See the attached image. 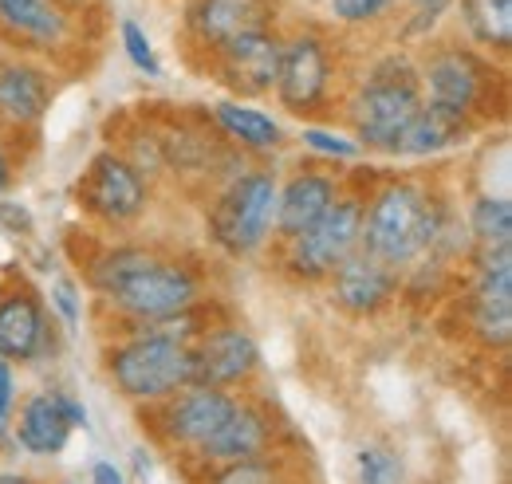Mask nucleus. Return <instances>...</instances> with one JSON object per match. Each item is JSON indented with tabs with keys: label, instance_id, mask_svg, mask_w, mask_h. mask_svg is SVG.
Instances as JSON below:
<instances>
[{
	"label": "nucleus",
	"instance_id": "obj_17",
	"mask_svg": "<svg viewBox=\"0 0 512 484\" xmlns=\"http://www.w3.org/2000/svg\"><path fill=\"white\" fill-rule=\"evenodd\" d=\"M280 56H284V32L280 28H260L241 40H233L229 48H221L213 60L201 63V71L229 91V99L256 103L268 99L280 75Z\"/></svg>",
	"mask_w": 512,
	"mask_h": 484
},
{
	"label": "nucleus",
	"instance_id": "obj_23",
	"mask_svg": "<svg viewBox=\"0 0 512 484\" xmlns=\"http://www.w3.org/2000/svg\"><path fill=\"white\" fill-rule=\"evenodd\" d=\"M473 134H477V126H469V122L457 119V115H446V111L422 103L418 115L406 122V130H402V138H398V146H394L390 158H402V162H434V158H442L449 150L465 146Z\"/></svg>",
	"mask_w": 512,
	"mask_h": 484
},
{
	"label": "nucleus",
	"instance_id": "obj_7",
	"mask_svg": "<svg viewBox=\"0 0 512 484\" xmlns=\"http://www.w3.org/2000/svg\"><path fill=\"white\" fill-rule=\"evenodd\" d=\"M99 366L115 386V394L138 410L174 398L182 386L193 382L190 347L146 331H115L99 351Z\"/></svg>",
	"mask_w": 512,
	"mask_h": 484
},
{
	"label": "nucleus",
	"instance_id": "obj_35",
	"mask_svg": "<svg viewBox=\"0 0 512 484\" xmlns=\"http://www.w3.org/2000/svg\"><path fill=\"white\" fill-rule=\"evenodd\" d=\"M16 174H20V162H16V146L8 134H0V197H8V189L16 185Z\"/></svg>",
	"mask_w": 512,
	"mask_h": 484
},
{
	"label": "nucleus",
	"instance_id": "obj_32",
	"mask_svg": "<svg viewBox=\"0 0 512 484\" xmlns=\"http://www.w3.org/2000/svg\"><path fill=\"white\" fill-rule=\"evenodd\" d=\"M48 311H52V319L64 327L67 335H75L79 327H83V292H79V284L75 280H67V276H56L52 284H48Z\"/></svg>",
	"mask_w": 512,
	"mask_h": 484
},
{
	"label": "nucleus",
	"instance_id": "obj_12",
	"mask_svg": "<svg viewBox=\"0 0 512 484\" xmlns=\"http://www.w3.org/2000/svg\"><path fill=\"white\" fill-rule=\"evenodd\" d=\"M56 347H60V335H56V319L44 303V292L20 272H4L0 359L24 370V366H40L48 355H56Z\"/></svg>",
	"mask_w": 512,
	"mask_h": 484
},
{
	"label": "nucleus",
	"instance_id": "obj_6",
	"mask_svg": "<svg viewBox=\"0 0 512 484\" xmlns=\"http://www.w3.org/2000/svg\"><path fill=\"white\" fill-rule=\"evenodd\" d=\"M347 87V71L339 60V40H331L316 24H300L284 32V56L276 75V107L300 122H335L339 99Z\"/></svg>",
	"mask_w": 512,
	"mask_h": 484
},
{
	"label": "nucleus",
	"instance_id": "obj_1",
	"mask_svg": "<svg viewBox=\"0 0 512 484\" xmlns=\"http://www.w3.org/2000/svg\"><path fill=\"white\" fill-rule=\"evenodd\" d=\"M469 248L473 244L461 225V209L434 178L390 174L367 185L359 252L383 260L406 276L422 260L465 264Z\"/></svg>",
	"mask_w": 512,
	"mask_h": 484
},
{
	"label": "nucleus",
	"instance_id": "obj_2",
	"mask_svg": "<svg viewBox=\"0 0 512 484\" xmlns=\"http://www.w3.org/2000/svg\"><path fill=\"white\" fill-rule=\"evenodd\" d=\"M83 284L111 327L158 323L213 300L201 260L150 241H111L83 260Z\"/></svg>",
	"mask_w": 512,
	"mask_h": 484
},
{
	"label": "nucleus",
	"instance_id": "obj_40",
	"mask_svg": "<svg viewBox=\"0 0 512 484\" xmlns=\"http://www.w3.org/2000/svg\"><path fill=\"white\" fill-rule=\"evenodd\" d=\"M0 288H4V272H0Z\"/></svg>",
	"mask_w": 512,
	"mask_h": 484
},
{
	"label": "nucleus",
	"instance_id": "obj_18",
	"mask_svg": "<svg viewBox=\"0 0 512 484\" xmlns=\"http://www.w3.org/2000/svg\"><path fill=\"white\" fill-rule=\"evenodd\" d=\"M75 12L64 0H0V48L60 60L79 32Z\"/></svg>",
	"mask_w": 512,
	"mask_h": 484
},
{
	"label": "nucleus",
	"instance_id": "obj_15",
	"mask_svg": "<svg viewBox=\"0 0 512 484\" xmlns=\"http://www.w3.org/2000/svg\"><path fill=\"white\" fill-rule=\"evenodd\" d=\"M60 79L48 60L0 48V134L12 142L24 134H36L56 103Z\"/></svg>",
	"mask_w": 512,
	"mask_h": 484
},
{
	"label": "nucleus",
	"instance_id": "obj_22",
	"mask_svg": "<svg viewBox=\"0 0 512 484\" xmlns=\"http://www.w3.org/2000/svg\"><path fill=\"white\" fill-rule=\"evenodd\" d=\"M209 126L221 134L225 146H233L241 158L249 162H268L288 146V130L276 115H268L256 103H241V99H221L213 107H205Z\"/></svg>",
	"mask_w": 512,
	"mask_h": 484
},
{
	"label": "nucleus",
	"instance_id": "obj_26",
	"mask_svg": "<svg viewBox=\"0 0 512 484\" xmlns=\"http://www.w3.org/2000/svg\"><path fill=\"white\" fill-rule=\"evenodd\" d=\"M461 225H465L473 248H505V244H512V197L493 193V189L473 193L465 201Z\"/></svg>",
	"mask_w": 512,
	"mask_h": 484
},
{
	"label": "nucleus",
	"instance_id": "obj_34",
	"mask_svg": "<svg viewBox=\"0 0 512 484\" xmlns=\"http://www.w3.org/2000/svg\"><path fill=\"white\" fill-rule=\"evenodd\" d=\"M20 394H24V390H20V370L0 359V418H12Z\"/></svg>",
	"mask_w": 512,
	"mask_h": 484
},
{
	"label": "nucleus",
	"instance_id": "obj_33",
	"mask_svg": "<svg viewBox=\"0 0 512 484\" xmlns=\"http://www.w3.org/2000/svg\"><path fill=\"white\" fill-rule=\"evenodd\" d=\"M0 229L8 237H32L36 233V217L24 201H12V197H0Z\"/></svg>",
	"mask_w": 512,
	"mask_h": 484
},
{
	"label": "nucleus",
	"instance_id": "obj_10",
	"mask_svg": "<svg viewBox=\"0 0 512 484\" xmlns=\"http://www.w3.org/2000/svg\"><path fill=\"white\" fill-rule=\"evenodd\" d=\"M469 280L461 296L465 335L481 351L505 355L512 343V244L505 248H469Z\"/></svg>",
	"mask_w": 512,
	"mask_h": 484
},
{
	"label": "nucleus",
	"instance_id": "obj_27",
	"mask_svg": "<svg viewBox=\"0 0 512 484\" xmlns=\"http://www.w3.org/2000/svg\"><path fill=\"white\" fill-rule=\"evenodd\" d=\"M351 477L355 484H410V469H406L402 449L390 437H367L355 449Z\"/></svg>",
	"mask_w": 512,
	"mask_h": 484
},
{
	"label": "nucleus",
	"instance_id": "obj_20",
	"mask_svg": "<svg viewBox=\"0 0 512 484\" xmlns=\"http://www.w3.org/2000/svg\"><path fill=\"white\" fill-rule=\"evenodd\" d=\"M323 288H327V303L339 315L363 323V319H379L383 311L398 303V296L406 292V276L367 252H355L331 272V280Z\"/></svg>",
	"mask_w": 512,
	"mask_h": 484
},
{
	"label": "nucleus",
	"instance_id": "obj_38",
	"mask_svg": "<svg viewBox=\"0 0 512 484\" xmlns=\"http://www.w3.org/2000/svg\"><path fill=\"white\" fill-rule=\"evenodd\" d=\"M56 484H87V481H56Z\"/></svg>",
	"mask_w": 512,
	"mask_h": 484
},
{
	"label": "nucleus",
	"instance_id": "obj_21",
	"mask_svg": "<svg viewBox=\"0 0 512 484\" xmlns=\"http://www.w3.org/2000/svg\"><path fill=\"white\" fill-rule=\"evenodd\" d=\"M339 193H343V178L331 166L300 162L288 178H280V189H276V241L272 244L292 241L304 229H312Z\"/></svg>",
	"mask_w": 512,
	"mask_h": 484
},
{
	"label": "nucleus",
	"instance_id": "obj_13",
	"mask_svg": "<svg viewBox=\"0 0 512 484\" xmlns=\"http://www.w3.org/2000/svg\"><path fill=\"white\" fill-rule=\"evenodd\" d=\"M87 425H91V414L71 390L36 386V390L20 394V402L12 410V449H20L36 461H52L71 445V433L87 429Z\"/></svg>",
	"mask_w": 512,
	"mask_h": 484
},
{
	"label": "nucleus",
	"instance_id": "obj_3",
	"mask_svg": "<svg viewBox=\"0 0 512 484\" xmlns=\"http://www.w3.org/2000/svg\"><path fill=\"white\" fill-rule=\"evenodd\" d=\"M422 103L485 130L509 115V67L461 40L434 36L414 56Z\"/></svg>",
	"mask_w": 512,
	"mask_h": 484
},
{
	"label": "nucleus",
	"instance_id": "obj_14",
	"mask_svg": "<svg viewBox=\"0 0 512 484\" xmlns=\"http://www.w3.org/2000/svg\"><path fill=\"white\" fill-rule=\"evenodd\" d=\"M276 8L280 0H186L182 40L190 63L201 67L233 40L260 28H276Z\"/></svg>",
	"mask_w": 512,
	"mask_h": 484
},
{
	"label": "nucleus",
	"instance_id": "obj_29",
	"mask_svg": "<svg viewBox=\"0 0 512 484\" xmlns=\"http://www.w3.org/2000/svg\"><path fill=\"white\" fill-rule=\"evenodd\" d=\"M402 4H406V12L398 24V40L410 48H422L426 40H434L442 20L453 12V0H402Z\"/></svg>",
	"mask_w": 512,
	"mask_h": 484
},
{
	"label": "nucleus",
	"instance_id": "obj_25",
	"mask_svg": "<svg viewBox=\"0 0 512 484\" xmlns=\"http://www.w3.org/2000/svg\"><path fill=\"white\" fill-rule=\"evenodd\" d=\"M186 477L193 484H300L292 469V453L221 461V465H186Z\"/></svg>",
	"mask_w": 512,
	"mask_h": 484
},
{
	"label": "nucleus",
	"instance_id": "obj_28",
	"mask_svg": "<svg viewBox=\"0 0 512 484\" xmlns=\"http://www.w3.org/2000/svg\"><path fill=\"white\" fill-rule=\"evenodd\" d=\"M300 146L312 154V162L320 166H355L363 158V146L339 126V122H304L300 126Z\"/></svg>",
	"mask_w": 512,
	"mask_h": 484
},
{
	"label": "nucleus",
	"instance_id": "obj_4",
	"mask_svg": "<svg viewBox=\"0 0 512 484\" xmlns=\"http://www.w3.org/2000/svg\"><path fill=\"white\" fill-rule=\"evenodd\" d=\"M422 107L418 67L406 52H383L359 75H347L335 119L363 146V154H394L406 122Z\"/></svg>",
	"mask_w": 512,
	"mask_h": 484
},
{
	"label": "nucleus",
	"instance_id": "obj_8",
	"mask_svg": "<svg viewBox=\"0 0 512 484\" xmlns=\"http://www.w3.org/2000/svg\"><path fill=\"white\" fill-rule=\"evenodd\" d=\"M363 193L367 189H347L331 201L312 229L300 237L276 244V272L296 284V288H323L331 272L359 252V233H363Z\"/></svg>",
	"mask_w": 512,
	"mask_h": 484
},
{
	"label": "nucleus",
	"instance_id": "obj_24",
	"mask_svg": "<svg viewBox=\"0 0 512 484\" xmlns=\"http://www.w3.org/2000/svg\"><path fill=\"white\" fill-rule=\"evenodd\" d=\"M453 16L465 32V44L493 56L509 60L512 52V0H453Z\"/></svg>",
	"mask_w": 512,
	"mask_h": 484
},
{
	"label": "nucleus",
	"instance_id": "obj_39",
	"mask_svg": "<svg viewBox=\"0 0 512 484\" xmlns=\"http://www.w3.org/2000/svg\"><path fill=\"white\" fill-rule=\"evenodd\" d=\"M64 4H71V8H79V4H75V0H64ZM79 12H83V8H79Z\"/></svg>",
	"mask_w": 512,
	"mask_h": 484
},
{
	"label": "nucleus",
	"instance_id": "obj_30",
	"mask_svg": "<svg viewBox=\"0 0 512 484\" xmlns=\"http://www.w3.org/2000/svg\"><path fill=\"white\" fill-rule=\"evenodd\" d=\"M398 4H402V0H327V16H331L339 28L359 32V28H375V24L390 20Z\"/></svg>",
	"mask_w": 512,
	"mask_h": 484
},
{
	"label": "nucleus",
	"instance_id": "obj_5",
	"mask_svg": "<svg viewBox=\"0 0 512 484\" xmlns=\"http://www.w3.org/2000/svg\"><path fill=\"white\" fill-rule=\"evenodd\" d=\"M276 189L280 174L268 162H249L209 189L205 237L225 260H253L276 241Z\"/></svg>",
	"mask_w": 512,
	"mask_h": 484
},
{
	"label": "nucleus",
	"instance_id": "obj_9",
	"mask_svg": "<svg viewBox=\"0 0 512 484\" xmlns=\"http://www.w3.org/2000/svg\"><path fill=\"white\" fill-rule=\"evenodd\" d=\"M75 205L103 233H130L146 221V213L154 205V182L146 174H138L115 146H107L79 174Z\"/></svg>",
	"mask_w": 512,
	"mask_h": 484
},
{
	"label": "nucleus",
	"instance_id": "obj_36",
	"mask_svg": "<svg viewBox=\"0 0 512 484\" xmlns=\"http://www.w3.org/2000/svg\"><path fill=\"white\" fill-rule=\"evenodd\" d=\"M87 484H130L127 473L115 465V461H95L91 465V477H87Z\"/></svg>",
	"mask_w": 512,
	"mask_h": 484
},
{
	"label": "nucleus",
	"instance_id": "obj_37",
	"mask_svg": "<svg viewBox=\"0 0 512 484\" xmlns=\"http://www.w3.org/2000/svg\"><path fill=\"white\" fill-rule=\"evenodd\" d=\"M0 484H40L36 477L20 473V469H0Z\"/></svg>",
	"mask_w": 512,
	"mask_h": 484
},
{
	"label": "nucleus",
	"instance_id": "obj_31",
	"mask_svg": "<svg viewBox=\"0 0 512 484\" xmlns=\"http://www.w3.org/2000/svg\"><path fill=\"white\" fill-rule=\"evenodd\" d=\"M119 48H123V56L127 63L138 71V75H146V79H162V60H158V52H154V40H150V32L138 24V20H119Z\"/></svg>",
	"mask_w": 512,
	"mask_h": 484
},
{
	"label": "nucleus",
	"instance_id": "obj_11",
	"mask_svg": "<svg viewBox=\"0 0 512 484\" xmlns=\"http://www.w3.org/2000/svg\"><path fill=\"white\" fill-rule=\"evenodd\" d=\"M233 406H237V394L190 382L174 398L142 410V418H146V429H150L154 445H162L182 465H190L193 457L217 437V429L229 422Z\"/></svg>",
	"mask_w": 512,
	"mask_h": 484
},
{
	"label": "nucleus",
	"instance_id": "obj_19",
	"mask_svg": "<svg viewBox=\"0 0 512 484\" xmlns=\"http://www.w3.org/2000/svg\"><path fill=\"white\" fill-rule=\"evenodd\" d=\"M280 437H284V422L276 418L272 402L264 394H256V390H245V394H237V406H233L229 422L217 429V437L193 457L190 465H221V461L272 457V453H284Z\"/></svg>",
	"mask_w": 512,
	"mask_h": 484
},
{
	"label": "nucleus",
	"instance_id": "obj_16",
	"mask_svg": "<svg viewBox=\"0 0 512 484\" xmlns=\"http://www.w3.org/2000/svg\"><path fill=\"white\" fill-rule=\"evenodd\" d=\"M190 351H193V382L213 386V390L245 394V390H253V382L260 378V370H264V355H260L256 335L245 323L229 319V315L221 323H213Z\"/></svg>",
	"mask_w": 512,
	"mask_h": 484
}]
</instances>
